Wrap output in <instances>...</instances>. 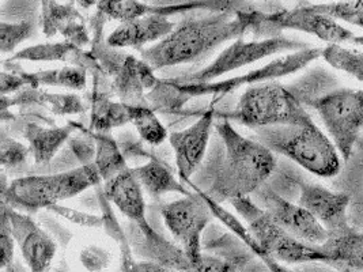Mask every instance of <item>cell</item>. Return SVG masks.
<instances>
[{"instance_id":"38","label":"cell","mask_w":363,"mask_h":272,"mask_svg":"<svg viewBox=\"0 0 363 272\" xmlns=\"http://www.w3.org/2000/svg\"><path fill=\"white\" fill-rule=\"evenodd\" d=\"M195 272H237L238 264L220 256L201 254L196 261H194Z\"/></svg>"},{"instance_id":"11","label":"cell","mask_w":363,"mask_h":272,"mask_svg":"<svg viewBox=\"0 0 363 272\" xmlns=\"http://www.w3.org/2000/svg\"><path fill=\"white\" fill-rule=\"evenodd\" d=\"M160 212L169 233L191 261H196L203 254L201 237L215 218L204 195L194 189L192 195L164 204Z\"/></svg>"},{"instance_id":"19","label":"cell","mask_w":363,"mask_h":272,"mask_svg":"<svg viewBox=\"0 0 363 272\" xmlns=\"http://www.w3.org/2000/svg\"><path fill=\"white\" fill-rule=\"evenodd\" d=\"M40 18L43 32L48 38L60 33L66 41L79 48L87 47L93 41L81 13L71 3L43 0Z\"/></svg>"},{"instance_id":"16","label":"cell","mask_w":363,"mask_h":272,"mask_svg":"<svg viewBox=\"0 0 363 272\" xmlns=\"http://www.w3.org/2000/svg\"><path fill=\"white\" fill-rule=\"evenodd\" d=\"M125 233L130 239L133 255L177 271L195 272L194 263L182 246L158 233L150 223L139 227L130 222Z\"/></svg>"},{"instance_id":"23","label":"cell","mask_w":363,"mask_h":272,"mask_svg":"<svg viewBox=\"0 0 363 272\" xmlns=\"http://www.w3.org/2000/svg\"><path fill=\"white\" fill-rule=\"evenodd\" d=\"M30 105L44 106L57 116L81 115L86 112V106L82 98L72 93H68V94L50 93V91H41L38 89L26 86L25 89L16 93L14 97L1 96V110H7V108H11V106H30Z\"/></svg>"},{"instance_id":"27","label":"cell","mask_w":363,"mask_h":272,"mask_svg":"<svg viewBox=\"0 0 363 272\" xmlns=\"http://www.w3.org/2000/svg\"><path fill=\"white\" fill-rule=\"evenodd\" d=\"M127 124H130L128 105L121 101H112L106 90L94 87L91 94L90 131L111 132Z\"/></svg>"},{"instance_id":"40","label":"cell","mask_w":363,"mask_h":272,"mask_svg":"<svg viewBox=\"0 0 363 272\" xmlns=\"http://www.w3.org/2000/svg\"><path fill=\"white\" fill-rule=\"evenodd\" d=\"M25 81L22 79L21 75H18L16 72H6L3 71L0 74V90H1V96H11L13 93H18L22 89L26 87Z\"/></svg>"},{"instance_id":"32","label":"cell","mask_w":363,"mask_h":272,"mask_svg":"<svg viewBox=\"0 0 363 272\" xmlns=\"http://www.w3.org/2000/svg\"><path fill=\"white\" fill-rule=\"evenodd\" d=\"M29 146L23 144L17 139H14L10 134H7L4 130L0 134V161L4 170L21 169L26 165L29 157H30Z\"/></svg>"},{"instance_id":"21","label":"cell","mask_w":363,"mask_h":272,"mask_svg":"<svg viewBox=\"0 0 363 272\" xmlns=\"http://www.w3.org/2000/svg\"><path fill=\"white\" fill-rule=\"evenodd\" d=\"M9 60L13 62H65L68 66L82 67L89 75L94 76L105 71L90 51H83L68 41L44 42L19 50Z\"/></svg>"},{"instance_id":"12","label":"cell","mask_w":363,"mask_h":272,"mask_svg":"<svg viewBox=\"0 0 363 272\" xmlns=\"http://www.w3.org/2000/svg\"><path fill=\"white\" fill-rule=\"evenodd\" d=\"M287 233L311 245L320 246L328 239L327 229L298 202H291L263 186L250 196Z\"/></svg>"},{"instance_id":"22","label":"cell","mask_w":363,"mask_h":272,"mask_svg":"<svg viewBox=\"0 0 363 272\" xmlns=\"http://www.w3.org/2000/svg\"><path fill=\"white\" fill-rule=\"evenodd\" d=\"M65 127H44L37 123H26L22 136L28 142L35 166H50L55 157L77 130V123Z\"/></svg>"},{"instance_id":"6","label":"cell","mask_w":363,"mask_h":272,"mask_svg":"<svg viewBox=\"0 0 363 272\" xmlns=\"http://www.w3.org/2000/svg\"><path fill=\"white\" fill-rule=\"evenodd\" d=\"M229 203L245 221L252 237L264 255L290 266L328 261L320 246L303 242L287 233L250 196L237 198Z\"/></svg>"},{"instance_id":"35","label":"cell","mask_w":363,"mask_h":272,"mask_svg":"<svg viewBox=\"0 0 363 272\" xmlns=\"http://www.w3.org/2000/svg\"><path fill=\"white\" fill-rule=\"evenodd\" d=\"M50 212L65 218L67 221L72 222L78 226L87 227V229H101L104 227V217L102 215H94L89 212H82L78 210H74L71 207H66L62 204H56L50 210Z\"/></svg>"},{"instance_id":"5","label":"cell","mask_w":363,"mask_h":272,"mask_svg":"<svg viewBox=\"0 0 363 272\" xmlns=\"http://www.w3.org/2000/svg\"><path fill=\"white\" fill-rule=\"evenodd\" d=\"M102 184L94 162L50 174H30L14 178L1 193V202L26 214L50 211L60 202Z\"/></svg>"},{"instance_id":"2","label":"cell","mask_w":363,"mask_h":272,"mask_svg":"<svg viewBox=\"0 0 363 272\" xmlns=\"http://www.w3.org/2000/svg\"><path fill=\"white\" fill-rule=\"evenodd\" d=\"M257 11L208 13L206 17L184 19L165 38L142 48L140 59L154 71L200 62L225 42L250 32Z\"/></svg>"},{"instance_id":"45","label":"cell","mask_w":363,"mask_h":272,"mask_svg":"<svg viewBox=\"0 0 363 272\" xmlns=\"http://www.w3.org/2000/svg\"><path fill=\"white\" fill-rule=\"evenodd\" d=\"M352 42H354V44H357V45H361V47H363V35H358V37L355 35V37H354V40H352Z\"/></svg>"},{"instance_id":"8","label":"cell","mask_w":363,"mask_h":272,"mask_svg":"<svg viewBox=\"0 0 363 272\" xmlns=\"http://www.w3.org/2000/svg\"><path fill=\"white\" fill-rule=\"evenodd\" d=\"M311 45L297 38L277 35L247 41L244 37L234 40L229 47L220 52L214 60L196 72L172 78L180 84H208L225 76L226 74L255 64L268 57L309 48Z\"/></svg>"},{"instance_id":"20","label":"cell","mask_w":363,"mask_h":272,"mask_svg":"<svg viewBox=\"0 0 363 272\" xmlns=\"http://www.w3.org/2000/svg\"><path fill=\"white\" fill-rule=\"evenodd\" d=\"M105 198L136 226L142 227L149 223L146 215V202L143 188L135 177L131 168L120 171L111 180L102 183Z\"/></svg>"},{"instance_id":"13","label":"cell","mask_w":363,"mask_h":272,"mask_svg":"<svg viewBox=\"0 0 363 272\" xmlns=\"http://www.w3.org/2000/svg\"><path fill=\"white\" fill-rule=\"evenodd\" d=\"M11 233L29 272H50L57 252V244L33 217L1 202Z\"/></svg>"},{"instance_id":"30","label":"cell","mask_w":363,"mask_h":272,"mask_svg":"<svg viewBox=\"0 0 363 272\" xmlns=\"http://www.w3.org/2000/svg\"><path fill=\"white\" fill-rule=\"evenodd\" d=\"M128 113L136 134L151 147H160L169 139L164 123L150 105H128Z\"/></svg>"},{"instance_id":"25","label":"cell","mask_w":363,"mask_h":272,"mask_svg":"<svg viewBox=\"0 0 363 272\" xmlns=\"http://www.w3.org/2000/svg\"><path fill=\"white\" fill-rule=\"evenodd\" d=\"M328 263L340 272H363V233L355 229L339 236H330L320 245Z\"/></svg>"},{"instance_id":"7","label":"cell","mask_w":363,"mask_h":272,"mask_svg":"<svg viewBox=\"0 0 363 272\" xmlns=\"http://www.w3.org/2000/svg\"><path fill=\"white\" fill-rule=\"evenodd\" d=\"M230 118L250 130L296 125L313 120L287 86L278 81L247 87Z\"/></svg>"},{"instance_id":"34","label":"cell","mask_w":363,"mask_h":272,"mask_svg":"<svg viewBox=\"0 0 363 272\" xmlns=\"http://www.w3.org/2000/svg\"><path fill=\"white\" fill-rule=\"evenodd\" d=\"M34 33L32 22H7L0 23V48L1 53H11L18 47L29 40Z\"/></svg>"},{"instance_id":"43","label":"cell","mask_w":363,"mask_h":272,"mask_svg":"<svg viewBox=\"0 0 363 272\" xmlns=\"http://www.w3.org/2000/svg\"><path fill=\"white\" fill-rule=\"evenodd\" d=\"M71 4H78V6H81L83 8H90V7H93V6H97V3H99V0H68Z\"/></svg>"},{"instance_id":"44","label":"cell","mask_w":363,"mask_h":272,"mask_svg":"<svg viewBox=\"0 0 363 272\" xmlns=\"http://www.w3.org/2000/svg\"><path fill=\"white\" fill-rule=\"evenodd\" d=\"M4 272H21L19 271V268H18L17 264H14V263H11L9 267H6L4 268Z\"/></svg>"},{"instance_id":"31","label":"cell","mask_w":363,"mask_h":272,"mask_svg":"<svg viewBox=\"0 0 363 272\" xmlns=\"http://www.w3.org/2000/svg\"><path fill=\"white\" fill-rule=\"evenodd\" d=\"M330 67L343 71L363 82V52L347 50L339 44H328L321 56Z\"/></svg>"},{"instance_id":"28","label":"cell","mask_w":363,"mask_h":272,"mask_svg":"<svg viewBox=\"0 0 363 272\" xmlns=\"http://www.w3.org/2000/svg\"><path fill=\"white\" fill-rule=\"evenodd\" d=\"M286 86L305 108H313L321 98L340 89L336 75L323 67L308 69V72L294 81V84Z\"/></svg>"},{"instance_id":"15","label":"cell","mask_w":363,"mask_h":272,"mask_svg":"<svg viewBox=\"0 0 363 272\" xmlns=\"http://www.w3.org/2000/svg\"><path fill=\"white\" fill-rule=\"evenodd\" d=\"M298 203L305 207L328 232V236H339L352 230L348 221L350 196L345 192L301 181Z\"/></svg>"},{"instance_id":"37","label":"cell","mask_w":363,"mask_h":272,"mask_svg":"<svg viewBox=\"0 0 363 272\" xmlns=\"http://www.w3.org/2000/svg\"><path fill=\"white\" fill-rule=\"evenodd\" d=\"M81 263L83 267L90 272H99L111 264V254L99 245H89L81 252Z\"/></svg>"},{"instance_id":"1","label":"cell","mask_w":363,"mask_h":272,"mask_svg":"<svg viewBox=\"0 0 363 272\" xmlns=\"http://www.w3.org/2000/svg\"><path fill=\"white\" fill-rule=\"evenodd\" d=\"M214 128L207 157L195 180L186 184L216 203L252 196L275 173L277 155L256 139L240 134L228 119L219 120Z\"/></svg>"},{"instance_id":"18","label":"cell","mask_w":363,"mask_h":272,"mask_svg":"<svg viewBox=\"0 0 363 272\" xmlns=\"http://www.w3.org/2000/svg\"><path fill=\"white\" fill-rule=\"evenodd\" d=\"M176 28V23L169 17L151 14L121 22L109 37L106 42L115 48H133L140 51L162 38H165Z\"/></svg>"},{"instance_id":"24","label":"cell","mask_w":363,"mask_h":272,"mask_svg":"<svg viewBox=\"0 0 363 272\" xmlns=\"http://www.w3.org/2000/svg\"><path fill=\"white\" fill-rule=\"evenodd\" d=\"M133 173L143 191L152 199H160L166 193H180L182 196L194 193V191H189L182 180L174 176L165 161L158 157H151L146 164L133 168Z\"/></svg>"},{"instance_id":"10","label":"cell","mask_w":363,"mask_h":272,"mask_svg":"<svg viewBox=\"0 0 363 272\" xmlns=\"http://www.w3.org/2000/svg\"><path fill=\"white\" fill-rule=\"evenodd\" d=\"M333 144L348 161L363 131V89L340 87L313 106Z\"/></svg>"},{"instance_id":"42","label":"cell","mask_w":363,"mask_h":272,"mask_svg":"<svg viewBox=\"0 0 363 272\" xmlns=\"http://www.w3.org/2000/svg\"><path fill=\"white\" fill-rule=\"evenodd\" d=\"M138 266H139L140 272H180L177 271V270H173V268H170V267H165V266L157 264V263H154V261H147V260L138 261Z\"/></svg>"},{"instance_id":"33","label":"cell","mask_w":363,"mask_h":272,"mask_svg":"<svg viewBox=\"0 0 363 272\" xmlns=\"http://www.w3.org/2000/svg\"><path fill=\"white\" fill-rule=\"evenodd\" d=\"M308 6L324 16L343 21L348 25L359 26L363 28V8H359L354 4L352 0H346V1H333V3H308Z\"/></svg>"},{"instance_id":"14","label":"cell","mask_w":363,"mask_h":272,"mask_svg":"<svg viewBox=\"0 0 363 272\" xmlns=\"http://www.w3.org/2000/svg\"><path fill=\"white\" fill-rule=\"evenodd\" d=\"M214 121L215 110L210 109L189 127L169 134L179 178L184 184L192 180L207 157Z\"/></svg>"},{"instance_id":"29","label":"cell","mask_w":363,"mask_h":272,"mask_svg":"<svg viewBox=\"0 0 363 272\" xmlns=\"http://www.w3.org/2000/svg\"><path fill=\"white\" fill-rule=\"evenodd\" d=\"M96 143L94 165L99 170L102 183L111 180L120 171L128 168L127 159L120 150V146L109 132H94L87 130Z\"/></svg>"},{"instance_id":"3","label":"cell","mask_w":363,"mask_h":272,"mask_svg":"<svg viewBox=\"0 0 363 272\" xmlns=\"http://www.w3.org/2000/svg\"><path fill=\"white\" fill-rule=\"evenodd\" d=\"M321 56L323 48L309 47L305 50L284 53L262 67L250 69L247 74L208 84H180L172 78L161 79L157 98L161 108L166 112H179L192 98L203 96L223 97L244 86L249 87L257 84L272 82L297 74L298 71L308 67Z\"/></svg>"},{"instance_id":"36","label":"cell","mask_w":363,"mask_h":272,"mask_svg":"<svg viewBox=\"0 0 363 272\" xmlns=\"http://www.w3.org/2000/svg\"><path fill=\"white\" fill-rule=\"evenodd\" d=\"M16 239L11 233L9 218L6 212L1 210V223H0V267L4 270L11 263H14V249H16Z\"/></svg>"},{"instance_id":"4","label":"cell","mask_w":363,"mask_h":272,"mask_svg":"<svg viewBox=\"0 0 363 272\" xmlns=\"http://www.w3.org/2000/svg\"><path fill=\"white\" fill-rule=\"evenodd\" d=\"M253 139L272 153L293 161L317 177L332 178L342 170L343 158L313 120L296 125H272L256 128Z\"/></svg>"},{"instance_id":"17","label":"cell","mask_w":363,"mask_h":272,"mask_svg":"<svg viewBox=\"0 0 363 272\" xmlns=\"http://www.w3.org/2000/svg\"><path fill=\"white\" fill-rule=\"evenodd\" d=\"M112 78L111 91L127 105H150L146 90H152L160 81L149 63L130 53Z\"/></svg>"},{"instance_id":"39","label":"cell","mask_w":363,"mask_h":272,"mask_svg":"<svg viewBox=\"0 0 363 272\" xmlns=\"http://www.w3.org/2000/svg\"><path fill=\"white\" fill-rule=\"evenodd\" d=\"M121 139L117 140L120 150L124 155V158L128 161L130 158L138 159V158H147L149 153L145 150L143 146V139L140 136L135 135L131 131H127L124 134H121Z\"/></svg>"},{"instance_id":"9","label":"cell","mask_w":363,"mask_h":272,"mask_svg":"<svg viewBox=\"0 0 363 272\" xmlns=\"http://www.w3.org/2000/svg\"><path fill=\"white\" fill-rule=\"evenodd\" d=\"M298 30L311 34L328 44L352 42L354 33L336 19L312 10L308 3L298 4L294 8H283L272 13L257 11L252 33L269 38L281 35L283 30Z\"/></svg>"},{"instance_id":"26","label":"cell","mask_w":363,"mask_h":272,"mask_svg":"<svg viewBox=\"0 0 363 272\" xmlns=\"http://www.w3.org/2000/svg\"><path fill=\"white\" fill-rule=\"evenodd\" d=\"M6 67H10L9 71L16 72L22 76L25 84L34 89H40L43 86L50 87H62L74 91H81L87 85V71L82 67L75 66H66L63 68H53V69H41L35 72H28L19 66H13L7 60L4 64Z\"/></svg>"},{"instance_id":"41","label":"cell","mask_w":363,"mask_h":272,"mask_svg":"<svg viewBox=\"0 0 363 272\" xmlns=\"http://www.w3.org/2000/svg\"><path fill=\"white\" fill-rule=\"evenodd\" d=\"M120 268L116 272H140L138 261L135 260L133 252H125V254H120ZM57 272H65L57 270Z\"/></svg>"}]
</instances>
